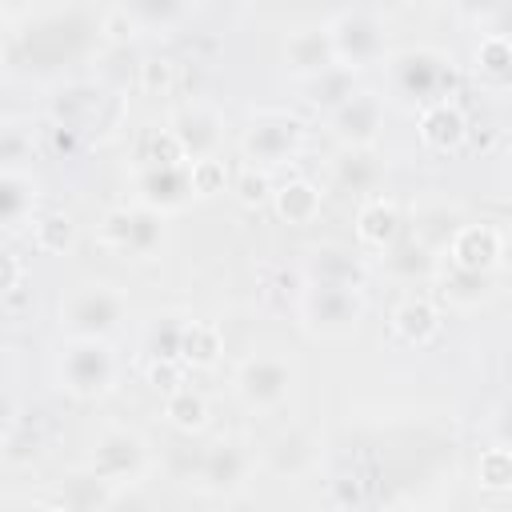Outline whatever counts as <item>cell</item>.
<instances>
[{
  "label": "cell",
  "mask_w": 512,
  "mask_h": 512,
  "mask_svg": "<svg viewBox=\"0 0 512 512\" xmlns=\"http://www.w3.org/2000/svg\"><path fill=\"white\" fill-rule=\"evenodd\" d=\"M232 192H236V200H240V204H248V208H256V204L272 200V184H268V172H264V168H252V164H244V168L236 172V180H232Z\"/></svg>",
  "instance_id": "cell-34"
},
{
  "label": "cell",
  "mask_w": 512,
  "mask_h": 512,
  "mask_svg": "<svg viewBox=\"0 0 512 512\" xmlns=\"http://www.w3.org/2000/svg\"><path fill=\"white\" fill-rule=\"evenodd\" d=\"M380 124H384V96L368 88H356L340 108L328 112V128L344 148H372Z\"/></svg>",
  "instance_id": "cell-12"
},
{
  "label": "cell",
  "mask_w": 512,
  "mask_h": 512,
  "mask_svg": "<svg viewBox=\"0 0 512 512\" xmlns=\"http://www.w3.org/2000/svg\"><path fill=\"white\" fill-rule=\"evenodd\" d=\"M124 312H128V296L116 284H104V280L80 284L60 300V324H64L68 336L108 340V332L120 328Z\"/></svg>",
  "instance_id": "cell-4"
},
{
  "label": "cell",
  "mask_w": 512,
  "mask_h": 512,
  "mask_svg": "<svg viewBox=\"0 0 512 512\" xmlns=\"http://www.w3.org/2000/svg\"><path fill=\"white\" fill-rule=\"evenodd\" d=\"M164 236V216L148 212L140 204L132 208H112L100 220V244L120 252V256H152Z\"/></svg>",
  "instance_id": "cell-9"
},
{
  "label": "cell",
  "mask_w": 512,
  "mask_h": 512,
  "mask_svg": "<svg viewBox=\"0 0 512 512\" xmlns=\"http://www.w3.org/2000/svg\"><path fill=\"white\" fill-rule=\"evenodd\" d=\"M136 160H140V168L188 164V160H184V152H180V144H176V136H172L168 128H152V132L140 140V152H136Z\"/></svg>",
  "instance_id": "cell-30"
},
{
  "label": "cell",
  "mask_w": 512,
  "mask_h": 512,
  "mask_svg": "<svg viewBox=\"0 0 512 512\" xmlns=\"http://www.w3.org/2000/svg\"><path fill=\"white\" fill-rule=\"evenodd\" d=\"M300 324L312 336H352L368 312L360 288H336V284H304L296 296Z\"/></svg>",
  "instance_id": "cell-5"
},
{
  "label": "cell",
  "mask_w": 512,
  "mask_h": 512,
  "mask_svg": "<svg viewBox=\"0 0 512 512\" xmlns=\"http://www.w3.org/2000/svg\"><path fill=\"white\" fill-rule=\"evenodd\" d=\"M356 240L372 252H388L400 240V212L384 196H368L356 208Z\"/></svg>",
  "instance_id": "cell-18"
},
{
  "label": "cell",
  "mask_w": 512,
  "mask_h": 512,
  "mask_svg": "<svg viewBox=\"0 0 512 512\" xmlns=\"http://www.w3.org/2000/svg\"><path fill=\"white\" fill-rule=\"evenodd\" d=\"M384 80L396 100H404L412 108H428L436 100H452L456 68L440 48L416 44V48H404L384 60Z\"/></svg>",
  "instance_id": "cell-1"
},
{
  "label": "cell",
  "mask_w": 512,
  "mask_h": 512,
  "mask_svg": "<svg viewBox=\"0 0 512 512\" xmlns=\"http://www.w3.org/2000/svg\"><path fill=\"white\" fill-rule=\"evenodd\" d=\"M32 244L44 256H64L76 244V220L68 212H40V216H32Z\"/></svg>",
  "instance_id": "cell-26"
},
{
  "label": "cell",
  "mask_w": 512,
  "mask_h": 512,
  "mask_svg": "<svg viewBox=\"0 0 512 512\" xmlns=\"http://www.w3.org/2000/svg\"><path fill=\"white\" fill-rule=\"evenodd\" d=\"M392 332L404 340V344H432L440 336V308L428 300V296H408L392 308Z\"/></svg>",
  "instance_id": "cell-20"
},
{
  "label": "cell",
  "mask_w": 512,
  "mask_h": 512,
  "mask_svg": "<svg viewBox=\"0 0 512 512\" xmlns=\"http://www.w3.org/2000/svg\"><path fill=\"white\" fill-rule=\"evenodd\" d=\"M444 252H448V268L492 276L504 264V232L496 224H456Z\"/></svg>",
  "instance_id": "cell-10"
},
{
  "label": "cell",
  "mask_w": 512,
  "mask_h": 512,
  "mask_svg": "<svg viewBox=\"0 0 512 512\" xmlns=\"http://www.w3.org/2000/svg\"><path fill=\"white\" fill-rule=\"evenodd\" d=\"M8 416H12V404H8V396H0V424H8Z\"/></svg>",
  "instance_id": "cell-42"
},
{
  "label": "cell",
  "mask_w": 512,
  "mask_h": 512,
  "mask_svg": "<svg viewBox=\"0 0 512 512\" xmlns=\"http://www.w3.org/2000/svg\"><path fill=\"white\" fill-rule=\"evenodd\" d=\"M284 64H288V72H292L300 84H304V80H312L316 72H324L328 64H336L324 24H312V28H296V32H288V36H284Z\"/></svg>",
  "instance_id": "cell-16"
},
{
  "label": "cell",
  "mask_w": 512,
  "mask_h": 512,
  "mask_svg": "<svg viewBox=\"0 0 512 512\" xmlns=\"http://www.w3.org/2000/svg\"><path fill=\"white\" fill-rule=\"evenodd\" d=\"M24 148H28V144H24L20 136H12V128H8V132H0V160H20V156H24Z\"/></svg>",
  "instance_id": "cell-40"
},
{
  "label": "cell",
  "mask_w": 512,
  "mask_h": 512,
  "mask_svg": "<svg viewBox=\"0 0 512 512\" xmlns=\"http://www.w3.org/2000/svg\"><path fill=\"white\" fill-rule=\"evenodd\" d=\"M324 32H328V44H332L336 64H344V68H352V72L388 60V24H384V16H380L376 8H368V4L336 8V12L324 20Z\"/></svg>",
  "instance_id": "cell-2"
},
{
  "label": "cell",
  "mask_w": 512,
  "mask_h": 512,
  "mask_svg": "<svg viewBox=\"0 0 512 512\" xmlns=\"http://www.w3.org/2000/svg\"><path fill=\"white\" fill-rule=\"evenodd\" d=\"M136 192L140 208L148 212H176L192 200L188 188V164H164V168H136Z\"/></svg>",
  "instance_id": "cell-13"
},
{
  "label": "cell",
  "mask_w": 512,
  "mask_h": 512,
  "mask_svg": "<svg viewBox=\"0 0 512 512\" xmlns=\"http://www.w3.org/2000/svg\"><path fill=\"white\" fill-rule=\"evenodd\" d=\"M380 176H384V164L372 148H344L336 160H332V180L356 196H376L380 188Z\"/></svg>",
  "instance_id": "cell-19"
},
{
  "label": "cell",
  "mask_w": 512,
  "mask_h": 512,
  "mask_svg": "<svg viewBox=\"0 0 512 512\" xmlns=\"http://www.w3.org/2000/svg\"><path fill=\"white\" fill-rule=\"evenodd\" d=\"M484 280H488V276H472V272L448 268V272H444V296H448L452 304H460V308H472V304H480V296H484Z\"/></svg>",
  "instance_id": "cell-35"
},
{
  "label": "cell",
  "mask_w": 512,
  "mask_h": 512,
  "mask_svg": "<svg viewBox=\"0 0 512 512\" xmlns=\"http://www.w3.org/2000/svg\"><path fill=\"white\" fill-rule=\"evenodd\" d=\"M128 12H132V20H136V28L144 32H168V28H176L184 16H188V4H172V0H140V4H128Z\"/></svg>",
  "instance_id": "cell-29"
},
{
  "label": "cell",
  "mask_w": 512,
  "mask_h": 512,
  "mask_svg": "<svg viewBox=\"0 0 512 512\" xmlns=\"http://www.w3.org/2000/svg\"><path fill=\"white\" fill-rule=\"evenodd\" d=\"M40 512H76V508H72V504H68V500H56V504H44V508H40Z\"/></svg>",
  "instance_id": "cell-41"
},
{
  "label": "cell",
  "mask_w": 512,
  "mask_h": 512,
  "mask_svg": "<svg viewBox=\"0 0 512 512\" xmlns=\"http://www.w3.org/2000/svg\"><path fill=\"white\" fill-rule=\"evenodd\" d=\"M480 484L484 488H492V492H504L508 484H512V452L508 448H500V444H492V448H484L480 452Z\"/></svg>",
  "instance_id": "cell-32"
},
{
  "label": "cell",
  "mask_w": 512,
  "mask_h": 512,
  "mask_svg": "<svg viewBox=\"0 0 512 512\" xmlns=\"http://www.w3.org/2000/svg\"><path fill=\"white\" fill-rule=\"evenodd\" d=\"M168 132L176 136V144H180V152H184L188 164H192V160H208V156H216V148H220L224 116H220L212 104L192 100V104H180V108L172 112Z\"/></svg>",
  "instance_id": "cell-11"
},
{
  "label": "cell",
  "mask_w": 512,
  "mask_h": 512,
  "mask_svg": "<svg viewBox=\"0 0 512 512\" xmlns=\"http://www.w3.org/2000/svg\"><path fill=\"white\" fill-rule=\"evenodd\" d=\"M472 60H476L472 68H476V76H480L484 88L504 92V88L512 84V44H508L504 32H488V36H480Z\"/></svg>",
  "instance_id": "cell-21"
},
{
  "label": "cell",
  "mask_w": 512,
  "mask_h": 512,
  "mask_svg": "<svg viewBox=\"0 0 512 512\" xmlns=\"http://www.w3.org/2000/svg\"><path fill=\"white\" fill-rule=\"evenodd\" d=\"M56 376L60 388L76 400H96L104 396L116 376H120V360L112 352L108 340H92V336H68L56 360Z\"/></svg>",
  "instance_id": "cell-3"
},
{
  "label": "cell",
  "mask_w": 512,
  "mask_h": 512,
  "mask_svg": "<svg viewBox=\"0 0 512 512\" xmlns=\"http://www.w3.org/2000/svg\"><path fill=\"white\" fill-rule=\"evenodd\" d=\"M32 204H36V180L16 168H0V228L28 224Z\"/></svg>",
  "instance_id": "cell-23"
},
{
  "label": "cell",
  "mask_w": 512,
  "mask_h": 512,
  "mask_svg": "<svg viewBox=\"0 0 512 512\" xmlns=\"http://www.w3.org/2000/svg\"><path fill=\"white\" fill-rule=\"evenodd\" d=\"M224 180H228V172H224V160L220 156H208V160H192L188 164V188H192V196H216V192H224Z\"/></svg>",
  "instance_id": "cell-33"
},
{
  "label": "cell",
  "mask_w": 512,
  "mask_h": 512,
  "mask_svg": "<svg viewBox=\"0 0 512 512\" xmlns=\"http://www.w3.org/2000/svg\"><path fill=\"white\" fill-rule=\"evenodd\" d=\"M252 452L236 440H220L200 460V488L204 492H236L252 472Z\"/></svg>",
  "instance_id": "cell-15"
},
{
  "label": "cell",
  "mask_w": 512,
  "mask_h": 512,
  "mask_svg": "<svg viewBox=\"0 0 512 512\" xmlns=\"http://www.w3.org/2000/svg\"><path fill=\"white\" fill-rule=\"evenodd\" d=\"M172 84H176V60L148 56V60L140 64V88H144V92L164 96V92H172Z\"/></svg>",
  "instance_id": "cell-36"
},
{
  "label": "cell",
  "mask_w": 512,
  "mask_h": 512,
  "mask_svg": "<svg viewBox=\"0 0 512 512\" xmlns=\"http://www.w3.org/2000/svg\"><path fill=\"white\" fill-rule=\"evenodd\" d=\"M304 284H336V288H364V264L336 244H324L304 264Z\"/></svg>",
  "instance_id": "cell-17"
},
{
  "label": "cell",
  "mask_w": 512,
  "mask_h": 512,
  "mask_svg": "<svg viewBox=\"0 0 512 512\" xmlns=\"http://www.w3.org/2000/svg\"><path fill=\"white\" fill-rule=\"evenodd\" d=\"M224 352V332L220 324L212 320H192L184 324V336H180V364H192V368H212Z\"/></svg>",
  "instance_id": "cell-25"
},
{
  "label": "cell",
  "mask_w": 512,
  "mask_h": 512,
  "mask_svg": "<svg viewBox=\"0 0 512 512\" xmlns=\"http://www.w3.org/2000/svg\"><path fill=\"white\" fill-rule=\"evenodd\" d=\"M100 28L108 32V40H112V44H128V40L140 32V28H136V20H132V12H128V4H112V8H104Z\"/></svg>",
  "instance_id": "cell-37"
},
{
  "label": "cell",
  "mask_w": 512,
  "mask_h": 512,
  "mask_svg": "<svg viewBox=\"0 0 512 512\" xmlns=\"http://www.w3.org/2000/svg\"><path fill=\"white\" fill-rule=\"evenodd\" d=\"M148 380H152L160 392H172V388H180V384H184V380H180L176 360H152V364H148Z\"/></svg>",
  "instance_id": "cell-38"
},
{
  "label": "cell",
  "mask_w": 512,
  "mask_h": 512,
  "mask_svg": "<svg viewBox=\"0 0 512 512\" xmlns=\"http://www.w3.org/2000/svg\"><path fill=\"white\" fill-rule=\"evenodd\" d=\"M152 456L140 432L132 428H108L96 436L92 456H88V472L96 480H104L108 488H132L144 472H148Z\"/></svg>",
  "instance_id": "cell-7"
},
{
  "label": "cell",
  "mask_w": 512,
  "mask_h": 512,
  "mask_svg": "<svg viewBox=\"0 0 512 512\" xmlns=\"http://www.w3.org/2000/svg\"><path fill=\"white\" fill-rule=\"evenodd\" d=\"M164 416H168L172 428L196 432V428H204V420H208V404H204L200 392H192L188 384H180V388L164 392Z\"/></svg>",
  "instance_id": "cell-27"
},
{
  "label": "cell",
  "mask_w": 512,
  "mask_h": 512,
  "mask_svg": "<svg viewBox=\"0 0 512 512\" xmlns=\"http://www.w3.org/2000/svg\"><path fill=\"white\" fill-rule=\"evenodd\" d=\"M304 148V120L284 108H252L248 128L240 136V152L252 168H272L292 160Z\"/></svg>",
  "instance_id": "cell-6"
},
{
  "label": "cell",
  "mask_w": 512,
  "mask_h": 512,
  "mask_svg": "<svg viewBox=\"0 0 512 512\" xmlns=\"http://www.w3.org/2000/svg\"><path fill=\"white\" fill-rule=\"evenodd\" d=\"M292 384H296V372L284 356H272V352H256L248 356L240 368H236V396L244 400V408L252 412H276L288 396H292Z\"/></svg>",
  "instance_id": "cell-8"
},
{
  "label": "cell",
  "mask_w": 512,
  "mask_h": 512,
  "mask_svg": "<svg viewBox=\"0 0 512 512\" xmlns=\"http://www.w3.org/2000/svg\"><path fill=\"white\" fill-rule=\"evenodd\" d=\"M416 132H420V144L424 148H432V152H456V148L468 144L472 124H468V116H464V108L456 100H436V104L420 108Z\"/></svg>",
  "instance_id": "cell-14"
},
{
  "label": "cell",
  "mask_w": 512,
  "mask_h": 512,
  "mask_svg": "<svg viewBox=\"0 0 512 512\" xmlns=\"http://www.w3.org/2000/svg\"><path fill=\"white\" fill-rule=\"evenodd\" d=\"M20 280H24V264L8 248H0V296H8L12 288H20Z\"/></svg>",
  "instance_id": "cell-39"
},
{
  "label": "cell",
  "mask_w": 512,
  "mask_h": 512,
  "mask_svg": "<svg viewBox=\"0 0 512 512\" xmlns=\"http://www.w3.org/2000/svg\"><path fill=\"white\" fill-rule=\"evenodd\" d=\"M320 204H324L320 188H316L312 180H304V176H296V180H288V184H280V188L272 192L276 216L288 220V224H300V228L320 216Z\"/></svg>",
  "instance_id": "cell-22"
},
{
  "label": "cell",
  "mask_w": 512,
  "mask_h": 512,
  "mask_svg": "<svg viewBox=\"0 0 512 512\" xmlns=\"http://www.w3.org/2000/svg\"><path fill=\"white\" fill-rule=\"evenodd\" d=\"M352 92H356V72L344 68V64H328L324 72H316L312 80H304V96H308V104H312V108H324V112L340 108Z\"/></svg>",
  "instance_id": "cell-24"
},
{
  "label": "cell",
  "mask_w": 512,
  "mask_h": 512,
  "mask_svg": "<svg viewBox=\"0 0 512 512\" xmlns=\"http://www.w3.org/2000/svg\"><path fill=\"white\" fill-rule=\"evenodd\" d=\"M384 260H388V268H392L400 280H420V276H432V272H436V252H428V248L416 244V240L392 244Z\"/></svg>",
  "instance_id": "cell-28"
},
{
  "label": "cell",
  "mask_w": 512,
  "mask_h": 512,
  "mask_svg": "<svg viewBox=\"0 0 512 512\" xmlns=\"http://www.w3.org/2000/svg\"><path fill=\"white\" fill-rule=\"evenodd\" d=\"M180 336H184V324H180L176 316H160V320L148 328L144 344H148L152 360H176V364H180Z\"/></svg>",
  "instance_id": "cell-31"
}]
</instances>
